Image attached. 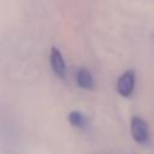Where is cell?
<instances>
[{"label":"cell","instance_id":"obj_1","mask_svg":"<svg viewBox=\"0 0 154 154\" xmlns=\"http://www.w3.org/2000/svg\"><path fill=\"white\" fill-rule=\"evenodd\" d=\"M131 135H132V138L138 143L148 142V138H149L148 125L142 118L137 116L131 118Z\"/></svg>","mask_w":154,"mask_h":154},{"label":"cell","instance_id":"obj_2","mask_svg":"<svg viewBox=\"0 0 154 154\" xmlns=\"http://www.w3.org/2000/svg\"><path fill=\"white\" fill-rule=\"evenodd\" d=\"M134 88H135V73L134 71L128 70L119 77L117 82V90L122 96L128 97L132 94Z\"/></svg>","mask_w":154,"mask_h":154},{"label":"cell","instance_id":"obj_3","mask_svg":"<svg viewBox=\"0 0 154 154\" xmlns=\"http://www.w3.org/2000/svg\"><path fill=\"white\" fill-rule=\"evenodd\" d=\"M51 66L58 77L63 78L65 76V71H66L65 61H64V58H63L60 51L55 47H53L51 49Z\"/></svg>","mask_w":154,"mask_h":154},{"label":"cell","instance_id":"obj_4","mask_svg":"<svg viewBox=\"0 0 154 154\" xmlns=\"http://www.w3.org/2000/svg\"><path fill=\"white\" fill-rule=\"evenodd\" d=\"M77 83L82 89H93L94 81H93L90 72L87 69L81 67L77 71Z\"/></svg>","mask_w":154,"mask_h":154},{"label":"cell","instance_id":"obj_5","mask_svg":"<svg viewBox=\"0 0 154 154\" xmlns=\"http://www.w3.org/2000/svg\"><path fill=\"white\" fill-rule=\"evenodd\" d=\"M69 122L72 126H76V128H85L88 123L85 114H83L79 111H71L69 113Z\"/></svg>","mask_w":154,"mask_h":154}]
</instances>
